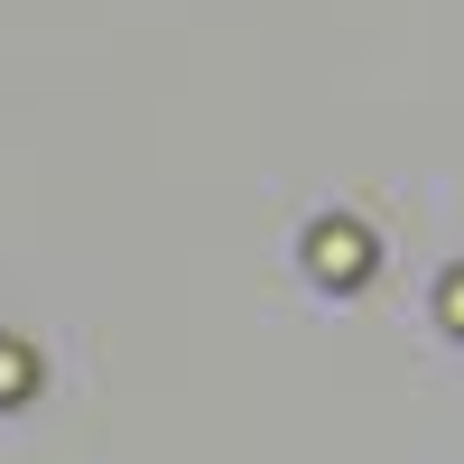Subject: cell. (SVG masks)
Segmentation results:
<instances>
[]
</instances>
